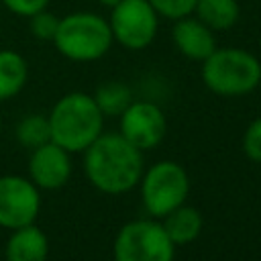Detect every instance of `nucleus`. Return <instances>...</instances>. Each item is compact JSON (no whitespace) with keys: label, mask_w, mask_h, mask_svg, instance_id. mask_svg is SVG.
I'll return each instance as SVG.
<instances>
[{"label":"nucleus","mask_w":261,"mask_h":261,"mask_svg":"<svg viewBox=\"0 0 261 261\" xmlns=\"http://www.w3.org/2000/svg\"><path fill=\"white\" fill-rule=\"evenodd\" d=\"M139 190L145 212L151 218L161 220L171 210L186 204L190 194V175L181 163L161 159L143 171Z\"/></svg>","instance_id":"obj_4"},{"label":"nucleus","mask_w":261,"mask_h":261,"mask_svg":"<svg viewBox=\"0 0 261 261\" xmlns=\"http://www.w3.org/2000/svg\"><path fill=\"white\" fill-rule=\"evenodd\" d=\"M104 118L94 96L69 92L55 102L47 116L51 141L69 153H84L104 133Z\"/></svg>","instance_id":"obj_2"},{"label":"nucleus","mask_w":261,"mask_h":261,"mask_svg":"<svg viewBox=\"0 0 261 261\" xmlns=\"http://www.w3.org/2000/svg\"><path fill=\"white\" fill-rule=\"evenodd\" d=\"M112 39L126 49L147 47L157 33V12L149 0H120L110 16Z\"/></svg>","instance_id":"obj_8"},{"label":"nucleus","mask_w":261,"mask_h":261,"mask_svg":"<svg viewBox=\"0 0 261 261\" xmlns=\"http://www.w3.org/2000/svg\"><path fill=\"white\" fill-rule=\"evenodd\" d=\"M47 2L49 0H4V4L20 16H33L41 10H45Z\"/></svg>","instance_id":"obj_21"},{"label":"nucleus","mask_w":261,"mask_h":261,"mask_svg":"<svg viewBox=\"0 0 261 261\" xmlns=\"http://www.w3.org/2000/svg\"><path fill=\"white\" fill-rule=\"evenodd\" d=\"M202 63V80L218 96H245L261 84V63L245 49H214Z\"/></svg>","instance_id":"obj_3"},{"label":"nucleus","mask_w":261,"mask_h":261,"mask_svg":"<svg viewBox=\"0 0 261 261\" xmlns=\"http://www.w3.org/2000/svg\"><path fill=\"white\" fill-rule=\"evenodd\" d=\"M161 224L167 237L171 239V243L175 247H184V245L194 243L200 237L204 228V216L196 206L181 204L175 210H171L167 216H163Z\"/></svg>","instance_id":"obj_13"},{"label":"nucleus","mask_w":261,"mask_h":261,"mask_svg":"<svg viewBox=\"0 0 261 261\" xmlns=\"http://www.w3.org/2000/svg\"><path fill=\"white\" fill-rule=\"evenodd\" d=\"M29 67L22 55L16 51H0V102L14 98L27 84Z\"/></svg>","instance_id":"obj_14"},{"label":"nucleus","mask_w":261,"mask_h":261,"mask_svg":"<svg viewBox=\"0 0 261 261\" xmlns=\"http://www.w3.org/2000/svg\"><path fill=\"white\" fill-rule=\"evenodd\" d=\"M53 43L71 61H94L110 49L112 31L98 14L75 12L59 20Z\"/></svg>","instance_id":"obj_5"},{"label":"nucleus","mask_w":261,"mask_h":261,"mask_svg":"<svg viewBox=\"0 0 261 261\" xmlns=\"http://www.w3.org/2000/svg\"><path fill=\"white\" fill-rule=\"evenodd\" d=\"M41 190L24 175H0V228L14 230L35 224L41 212Z\"/></svg>","instance_id":"obj_7"},{"label":"nucleus","mask_w":261,"mask_h":261,"mask_svg":"<svg viewBox=\"0 0 261 261\" xmlns=\"http://www.w3.org/2000/svg\"><path fill=\"white\" fill-rule=\"evenodd\" d=\"M57 27H59V18L53 16L51 12H37L31 16V31L37 39H43V41H53L55 33H57Z\"/></svg>","instance_id":"obj_20"},{"label":"nucleus","mask_w":261,"mask_h":261,"mask_svg":"<svg viewBox=\"0 0 261 261\" xmlns=\"http://www.w3.org/2000/svg\"><path fill=\"white\" fill-rule=\"evenodd\" d=\"M49 239L37 224L10 230L4 245V261H47Z\"/></svg>","instance_id":"obj_12"},{"label":"nucleus","mask_w":261,"mask_h":261,"mask_svg":"<svg viewBox=\"0 0 261 261\" xmlns=\"http://www.w3.org/2000/svg\"><path fill=\"white\" fill-rule=\"evenodd\" d=\"M100 2H102L104 6H108V8H114V6H116L120 0H100Z\"/></svg>","instance_id":"obj_22"},{"label":"nucleus","mask_w":261,"mask_h":261,"mask_svg":"<svg viewBox=\"0 0 261 261\" xmlns=\"http://www.w3.org/2000/svg\"><path fill=\"white\" fill-rule=\"evenodd\" d=\"M198 18L212 31H226L239 18L237 0H198L196 8Z\"/></svg>","instance_id":"obj_15"},{"label":"nucleus","mask_w":261,"mask_h":261,"mask_svg":"<svg viewBox=\"0 0 261 261\" xmlns=\"http://www.w3.org/2000/svg\"><path fill=\"white\" fill-rule=\"evenodd\" d=\"M0 133H2V124H0Z\"/></svg>","instance_id":"obj_23"},{"label":"nucleus","mask_w":261,"mask_h":261,"mask_svg":"<svg viewBox=\"0 0 261 261\" xmlns=\"http://www.w3.org/2000/svg\"><path fill=\"white\" fill-rule=\"evenodd\" d=\"M94 100L104 116H120L133 102V92L122 82H106L96 90Z\"/></svg>","instance_id":"obj_16"},{"label":"nucleus","mask_w":261,"mask_h":261,"mask_svg":"<svg viewBox=\"0 0 261 261\" xmlns=\"http://www.w3.org/2000/svg\"><path fill=\"white\" fill-rule=\"evenodd\" d=\"M171 37L177 49L181 51V55L194 61H204L216 49L212 29H208L200 18H188V16L177 18Z\"/></svg>","instance_id":"obj_11"},{"label":"nucleus","mask_w":261,"mask_h":261,"mask_svg":"<svg viewBox=\"0 0 261 261\" xmlns=\"http://www.w3.org/2000/svg\"><path fill=\"white\" fill-rule=\"evenodd\" d=\"M114 261H173L175 245L161 220L137 218L122 224L112 243Z\"/></svg>","instance_id":"obj_6"},{"label":"nucleus","mask_w":261,"mask_h":261,"mask_svg":"<svg viewBox=\"0 0 261 261\" xmlns=\"http://www.w3.org/2000/svg\"><path fill=\"white\" fill-rule=\"evenodd\" d=\"M151 6L155 8V12L167 16V18H184L188 16L194 8L198 0H149Z\"/></svg>","instance_id":"obj_19"},{"label":"nucleus","mask_w":261,"mask_h":261,"mask_svg":"<svg viewBox=\"0 0 261 261\" xmlns=\"http://www.w3.org/2000/svg\"><path fill=\"white\" fill-rule=\"evenodd\" d=\"M86 179L106 196H120L135 190L145 171L143 151L130 145L120 133H102L84 151Z\"/></svg>","instance_id":"obj_1"},{"label":"nucleus","mask_w":261,"mask_h":261,"mask_svg":"<svg viewBox=\"0 0 261 261\" xmlns=\"http://www.w3.org/2000/svg\"><path fill=\"white\" fill-rule=\"evenodd\" d=\"M118 126V133L130 145H135L139 151H151L163 141L167 133V118L155 102L133 100L128 108L120 114Z\"/></svg>","instance_id":"obj_9"},{"label":"nucleus","mask_w":261,"mask_h":261,"mask_svg":"<svg viewBox=\"0 0 261 261\" xmlns=\"http://www.w3.org/2000/svg\"><path fill=\"white\" fill-rule=\"evenodd\" d=\"M243 151L253 163H261V116L249 122L243 135Z\"/></svg>","instance_id":"obj_18"},{"label":"nucleus","mask_w":261,"mask_h":261,"mask_svg":"<svg viewBox=\"0 0 261 261\" xmlns=\"http://www.w3.org/2000/svg\"><path fill=\"white\" fill-rule=\"evenodd\" d=\"M29 179L39 190H59L63 188L73 171L71 153L57 143L49 141L41 147H35L29 157Z\"/></svg>","instance_id":"obj_10"},{"label":"nucleus","mask_w":261,"mask_h":261,"mask_svg":"<svg viewBox=\"0 0 261 261\" xmlns=\"http://www.w3.org/2000/svg\"><path fill=\"white\" fill-rule=\"evenodd\" d=\"M14 135H16L18 145L33 151L35 147H41V145L51 141L49 120L43 114H29V116L18 120V124L14 128Z\"/></svg>","instance_id":"obj_17"}]
</instances>
